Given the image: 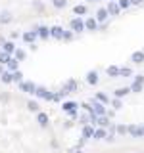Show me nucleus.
<instances>
[{"label":"nucleus","mask_w":144,"mask_h":153,"mask_svg":"<svg viewBox=\"0 0 144 153\" xmlns=\"http://www.w3.org/2000/svg\"><path fill=\"white\" fill-rule=\"evenodd\" d=\"M129 134H131L133 138H144V126L131 124V126H129Z\"/></svg>","instance_id":"f257e3e1"},{"label":"nucleus","mask_w":144,"mask_h":153,"mask_svg":"<svg viewBox=\"0 0 144 153\" xmlns=\"http://www.w3.org/2000/svg\"><path fill=\"white\" fill-rule=\"evenodd\" d=\"M77 107H79V105H77L75 102H64V105H62V109H64L65 113H69L71 117L77 115Z\"/></svg>","instance_id":"f03ea898"},{"label":"nucleus","mask_w":144,"mask_h":153,"mask_svg":"<svg viewBox=\"0 0 144 153\" xmlns=\"http://www.w3.org/2000/svg\"><path fill=\"white\" fill-rule=\"evenodd\" d=\"M35 96H38V98H42V100H50V102H54V94H50L44 86H38Z\"/></svg>","instance_id":"7ed1b4c3"},{"label":"nucleus","mask_w":144,"mask_h":153,"mask_svg":"<svg viewBox=\"0 0 144 153\" xmlns=\"http://www.w3.org/2000/svg\"><path fill=\"white\" fill-rule=\"evenodd\" d=\"M69 25H71V29H73L75 33H81L83 29H86V27H85V21H83L81 17H75V19H71V23H69Z\"/></svg>","instance_id":"20e7f679"},{"label":"nucleus","mask_w":144,"mask_h":153,"mask_svg":"<svg viewBox=\"0 0 144 153\" xmlns=\"http://www.w3.org/2000/svg\"><path fill=\"white\" fill-rule=\"evenodd\" d=\"M92 113L98 117H106V105L100 102H92Z\"/></svg>","instance_id":"39448f33"},{"label":"nucleus","mask_w":144,"mask_h":153,"mask_svg":"<svg viewBox=\"0 0 144 153\" xmlns=\"http://www.w3.org/2000/svg\"><path fill=\"white\" fill-rule=\"evenodd\" d=\"M37 88L38 86L33 84V82H21L19 84V90H21V92H27V94H37Z\"/></svg>","instance_id":"423d86ee"},{"label":"nucleus","mask_w":144,"mask_h":153,"mask_svg":"<svg viewBox=\"0 0 144 153\" xmlns=\"http://www.w3.org/2000/svg\"><path fill=\"white\" fill-rule=\"evenodd\" d=\"M50 35L54 36V38H64L65 31H64V29H62L60 25H54V27H50Z\"/></svg>","instance_id":"0eeeda50"},{"label":"nucleus","mask_w":144,"mask_h":153,"mask_svg":"<svg viewBox=\"0 0 144 153\" xmlns=\"http://www.w3.org/2000/svg\"><path fill=\"white\" fill-rule=\"evenodd\" d=\"M85 27L88 29V31H96L98 29V19H94V17H88L85 21Z\"/></svg>","instance_id":"6e6552de"},{"label":"nucleus","mask_w":144,"mask_h":153,"mask_svg":"<svg viewBox=\"0 0 144 153\" xmlns=\"http://www.w3.org/2000/svg\"><path fill=\"white\" fill-rule=\"evenodd\" d=\"M83 138H85V140H86V138H94V126H92V124L83 126Z\"/></svg>","instance_id":"1a4fd4ad"},{"label":"nucleus","mask_w":144,"mask_h":153,"mask_svg":"<svg viewBox=\"0 0 144 153\" xmlns=\"http://www.w3.org/2000/svg\"><path fill=\"white\" fill-rule=\"evenodd\" d=\"M129 92H131V86H129V88H127V86H121V88H117L113 94H115V98H117V100H121L123 96H127Z\"/></svg>","instance_id":"9d476101"},{"label":"nucleus","mask_w":144,"mask_h":153,"mask_svg":"<svg viewBox=\"0 0 144 153\" xmlns=\"http://www.w3.org/2000/svg\"><path fill=\"white\" fill-rule=\"evenodd\" d=\"M108 138V130L106 128H96L94 130V140H106Z\"/></svg>","instance_id":"9b49d317"},{"label":"nucleus","mask_w":144,"mask_h":153,"mask_svg":"<svg viewBox=\"0 0 144 153\" xmlns=\"http://www.w3.org/2000/svg\"><path fill=\"white\" fill-rule=\"evenodd\" d=\"M108 8H100L98 12H96V19H98V21H106V19H108Z\"/></svg>","instance_id":"f8f14e48"},{"label":"nucleus","mask_w":144,"mask_h":153,"mask_svg":"<svg viewBox=\"0 0 144 153\" xmlns=\"http://www.w3.org/2000/svg\"><path fill=\"white\" fill-rule=\"evenodd\" d=\"M37 36H38V33H35V31H27L25 35H23V40H25V42H35Z\"/></svg>","instance_id":"ddd939ff"},{"label":"nucleus","mask_w":144,"mask_h":153,"mask_svg":"<svg viewBox=\"0 0 144 153\" xmlns=\"http://www.w3.org/2000/svg\"><path fill=\"white\" fill-rule=\"evenodd\" d=\"M86 82H88V84H96V82H98V73H96V71H88V75H86Z\"/></svg>","instance_id":"4468645a"},{"label":"nucleus","mask_w":144,"mask_h":153,"mask_svg":"<svg viewBox=\"0 0 144 153\" xmlns=\"http://www.w3.org/2000/svg\"><path fill=\"white\" fill-rule=\"evenodd\" d=\"M106 71H108L110 76H121V69H119V67H115V65H110Z\"/></svg>","instance_id":"2eb2a0df"},{"label":"nucleus","mask_w":144,"mask_h":153,"mask_svg":"<svg viewBox=\"0 0 144 153\" xmlns=\"http://www.w3.org/2000/svg\"><path fill=\"white\" fill-rule=\"evenodd\" d=\"M37 123L40 124V126H46L48 124V115L46 113H37Z\"/></svg>","instance_id":"dca6fc26"},{"label":"nucleus","mask_w":144,"mask_h":153,"mask_svg":"<svg viewBox=\"0 0 144 153\" xmlns=\"http://www.w3.org/2000/svg\"><path fill=\"white\" fill-rule=\"evenodd\" d=\"M119 4H115V2H110V6H108V12H110V16H117L119 13Z\"/></svg>","instance_id":"f3484780"},{"label":"nucleus","mask_w":144,"mask_h":153,"mask_svg":"<svg viewBox=\"0 0 144 153\" xmlns=\"http://www.w3.org/2000/svg\"><path fill=\"white\" fill-rule=\"evenodd\" d=\"M0 79H2V82H6V84H10V82H14V73H6V71H4L2 75H0Z\"/></svg>","instance_id":"a211bd4d"},{"label":"nucleus","mask_w":144,"mask_h":153,"mask_svg":"<svg viewBox=\"0 0 144 153\" xmlns=\"http://www.w3.org/2000/svg\"><path fill=\"white\" fill-rule=\"evenodd\" d=\"M98 126L100 128H110V126H112V123H110L108 117H100L98 119Z\"/></svg>","instance_id":"6ab92c4d"},{"label":"nucleus","mask_w":144,"mask_h":153,"mask_svg":"<svg viewBox=\"0 0 144 153\" xmlns=\"http://www.w3.org/2000/svg\"><path fill=\"white\" fill-rule=\"evenodd\" d=\"M4 50L2 52H6V54H12V52H16V44H14V42H4Z\"/></svg>","instance_id":"aec40b11"},{"label":"nucleus","mask_w":144,"mask_h":153,"mask_svg":"<svg viewBox=\"0 0 144 153\" xmlns=\"http://www.w3.org/2000/svg\"><path fill=\"white\" fill-rule=\"evenodd\" d=\"M131 59L134 61V63H140V61H144V52H134V54L131 56Z\"/></svg>","instance_id":"412c9836"},{"label":"nucleus","mask_w":144,"mask_h":153,"mask_svg":"<svg viewBox=\"0 0 144 153\" xmlns=\"http://www.w3.org/2000/svg\"><path fill=\"white\" fill-rule=\"evenodd\" d=\"M38 36H40V38L52 36V35H50V29H48V27H40V29H38Z\"/></svg>","instance_id":"4be33fe9"},{"label":"nucleus","mask_w":144,"mask_h":153,"mask_svg":"<svg viewBox=\"0 0 144 153\" xmlns=\"http://www.w3.org/2000/svg\"><path fill=\"white\" fill-rule=\"evenodd\" d=\"M27 109H29V111H33V113H40V111H38V103L33 102V100H31V102H27Z\"/></svg>","instance_id":"5701e85b"},{"label":"nucleus","mask_w":144,"mask_h":153,"mask_svg":"<svg viewBox=\"0 0 144 153\" xmlns=\"http://www.w3.org/2000/svg\"><path fill=\"white\" fill-rule=\"evenodd\" d=\"M10 21H12V13H10V12L0 13V23H10Z\"/></svg>","instance_id":"b1692460"},{"label":"nucleus","mask_w":144,"mask_h":153,"mask_svg":"<svg viewBox=\"0 0 144 153\" xmlns=\"http://www.w3.org/2000/svg\"><path fill=\"white\" fill-rule=\"evenodd\" d=\"M96 102H100V103H108L110 102V98H108V96H106V94H102V92H98V94H96Z\"/></svg>","instance_id":"393cba45"},{"label":"nucleus","mask_w":144,"mask_h":153,"mask_svg":"<svg viewBox=\"0 0 144 153\" xmlns=\"http://www.w3.org/2000/svg\"><path fill=\"white\" fill-rule=\"evenodd\" d=\"M73 12L77 13V16H85V13H86V8L83 6V4H77V6L73 8Z\"/></svg>","instance_id":"a878e982"},{"label":"nucleus","mask_w":144,"mask_h":153,"mask_svg":"<svg viewBox=\"0 0 144 153\" xmlns=\"http://www.w3.org/2000/svg\"><path fill=\"white\" fill-rule=\"evenodd\" d=\"M10 61H12V59H10V54H6V52H2V54H0V65H2V63H10Z\"/></svg>","instance_id":"bb28decb"},{"label":"nucleus","mask_w":144,"mask_h":153,"mask_svg":"<svg viewBox=\"0 0 144 153\" xmlns=\"http://www.w3.org/2000/svg\"><path fill=\"white\" fill-rule=\"evenodd\" d=\"M131 92H138V94H140L142 92V82H133L131 84Z\"/></svg>","instance_id":"cd10ccee"},{"label":"nucleus","mask_w":144,"mask_h":153,"mask_svg":"<svg viewBox=\"0 0 144 153\" xmlns=\"http://www.w3.org/2000/svg\"><path fill=\"white\" fill-rule=\"evenodd\" d=\"M117 134H121V136H123V134H129V126H125V124H119V126H117Z\"/></svg>","instance_id":"c85d7f7f"},{"label":"nucleus","mask_w":144,"mask_h":153,"mask_svg":"<svg viewBox=\"0 0 144 153\" xmlns=\"http://www.w3.org/2000/svg\"><path fill=\"white\" fill-rule=\"evenodd\" d=\"M52 4H54L56 8H64L65 4H67V0H52Z\"/></svg>","instance_id":"c756f323"},{"label":"nucleus","mask_w":144,"mask_h":153,"mask_svg":"<svg viewBox=\"0 0 144 153\" xmlns=\"http://www.w3.org/2000/svg\"><path fill=\"white\" fill-rule=\"evenodd\" d=\"M8 67H10V71H14V73H16V71H17V59H12L8 63Z\"/></svg>","instance_id":"7c9ffc66"},{"label":"nucleus","mask_w":144,"mask_h":153,"mask_svg":"<svg viewBox=\"0 0 144 153\" xmlns=\"http://www.w3.org/2000/svg\"><path fill=\"white\" fill-rule=\"evenodd\" d=\"M23 57H25V52H23L21 48H17V50H16V59H19V61H21Z\"/></svg>","instance_id":"2f4dec72"},{"label":"nucleus","mask_w":144,"mask_h":153,"mask_svg":"<svg viewBox=\"0 0 144 153\" xmlns=\"http://www.w3.org/2000/svg\"><path fill=\"white\" fill-rule=\"evenodd\" d=\"M21 71H16V73H14V82H19V84H21Z\"/></svg>","instance_id":"473e14b6"},{"label":"nucleus","mask_w":144,"mask_h":153,"mask_svg":"<svg viewBox=\"0 0 144 153\" xmlns=\"http://www.w3.org/2000/svg\"><path fill=\"white\" fill-rule=\"evenodd\" d=\"M129 6H131V0H119V8H125V10H127Z\"/></svg>","instance_id":"72a5a7b5"},{"label":"nucleus","mask_w":144,"mask_h":153,"mask_svg":"<svg viewBox=\"0 0 144 153\" xmlns=\"http://www.w3.org/2000/svg\"><path fill=\"white\" fill-rule=\"evenodd\" d=\"M131 73H133V71L129 69V67H121V76H129Z\"/></svg>","instance_id":"f704fd0d"},{"label":"nucleus","mask_w":144,"mask_h":153,"mask_svg":"<svg viewBox=\"0 0 144 153\" xmlns=\"http://www.w3.org/2000/svg\"><path fill=\"white\" fill-rule=\"evenodd\" d=\"M113 107H115V109H121V100L115 98V100H113Z\"/></svg>","instance_id":"c9c22d12"},{"label":"nucleus","mask_w":144,"mask_h":153,"mask_svg":"<svg viewBox=\"0 0 144 153\" xmlns=\"http://www.w3.org/2000/svg\"><path fill=\"white\" fill-rule=\"evenodd\" d=\"M134 82H142V84H144V76H142V75H138V76H134Z\"/></svg>","instance_id":"e433bc0d"},{"label":"nucleus","mask_w":144,"mask_h":153,"mask_svg":"<svg viewBox=\"0 0 144 153\" xmlns=\"http://www.w3.org/2000/svg\"><path fill=\"white\" fill-rule=\"evenodd\" d=\"M131 4H142V0H131Z\"/></svg>","instance_id":"4c0bfd02"},{"label":"nucleus","mask_w":144,"mask_h":153,"mask_svg":"<svg viewBox=\"0 0 144 153\" xmlns=\"http://www.w3.org/2000/svg\"><path fill=\"white\" fill-rule=\"evenodd\" d=\"M2 73H4V71H2V65H0V75H2Z\"/></svg>","instance_id":"58836bf2"},{"label":"nucleus","mask_w":144,"mask_h":153,"mask_svg":"<svg viewBox=\"0 0 144 153\" xmlns=\"http://www.w3.org/2000/svg\"><path fill=\"white\" fill-rule=\"evenodd\" d=\"M77 153H83V151H77Z\"/></svg>","instance_id":"ea45409f"}]
</instances>
